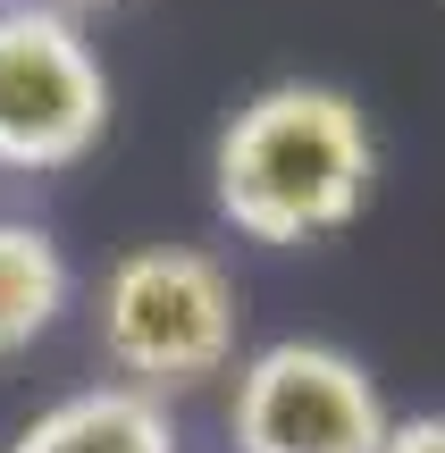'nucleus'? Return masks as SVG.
Wrapping results in <instances>:
<instances>
[{
    "mask_svg": "<svg viewBox=\"0 0 445 453\" xmlns=\"http://www.w3.org/2000/svg\"><path fill=\"white\" fill-rule=\"evenodd\" d=\"M379 194V134L345 84H261L211 143V202L244 243L345 235Z\"/></svg>",
    "mask_w": 445,
    "mask_h": 453,
    "instance_id": "obj_1",
    "label": "nucleus"
},
{
    "mask_svg": "<svg viewBox=\"0 0 445 453\" xmlns=\"http://www.w3.org/2000/svg\"><path fill=\"white\" fill-rule=\"evenodd\" d=\"M93 327H101L118 387H143L168 403V395L202 387L235 361L244 294H235V269L202 243H134L101 277Z\"/></svg>",
    "mask_w": 445,
    "mask_h": 453,
    "instance_id": "obj_2",
    "label": "nucleus"
},
{
    "mask_svg": "<svg viewBox=\"0 0 445 453\" xmlns=\"http://www.w3.org/2000/svg\"><path fill=\"white\" fill-rule=\"evenodd\" d=\"M110 127V76L76 17L42 0H0V168H76Z\"/></svg>",
    "mask_w": 445,
    "mask_h": 453,
    "instance_id": "obj_3",
    "label": "nucleus"
},
{
    "mask_svg": "<svg viewBox=\"0 0 445 453\" xmlns=\"http://www.w3.org/2000/svg\"><path fill=\"white\" fill-rule=\"evenodd\" d=\"M395 411H387L370 361H353L328 336H278L235 370L227 437L235 453H379Z\"/></svg>",
    "mask_w": 445,
    "mask_h": 453,
    "instance_id": "obj_4",
    "label": "nucleus"
},
{
    "mask_svg": "<svg viewBox=\"0 0 445 453\" xmlns=\"http://www.w3.org/2000/svg\"><path fill=\"white\" fill-rule=\"evenodd\" d=\"M9 453H177V420L143 387H76L17 428Z\"/></svg>",
    "mask_w": 445,
    "mask_h": 453,
    "instance_id": "obj_5",
    "label": "nucleus"
},
{
    "mask_svg": "<svg viewBox=\"0 0 445 453\" xmlns=\"http://www.w3.org/2000/svg\"><path fill=\"white\" fill-rule=\"evenodd\" d=\"M67 252L26 219H0V361H17L26 344L50 336V319L67 311Z\"/></svg>",
    "mask_w": 445,
    "mask_h": 453,
    "instance_id": "obj_6",
    "label": "nucleus"
},
{
    "mask_svg": "<svg viewBox=\"0 0 445 453\" xmlns=\"http://www.w3.org/2000/svg\"><path fill=\"white\" fill-rule=\"evenodd\" d=\"M379 453H445V411H395Z\"/></svg>",
    "mask_w": 445,
    "mask_h": 453,
    "instance_id": "obj_7",
    "label": "nucleus"
},
{
    "mask_svg": "<svg viewBox=\"0 0 445 453\" xmlns=\"http://www.w3.org/2000/svg\"><path fill=\"white\" fill-rule=\"evenodd\" d=\"M42 9H59V17H76V9H118V0H42Z\"/></svg>",
    "mask_w": 445,
    "mask_h": 453,
    "instance_id": "obj_8",
    "label": "nucleus"
}]
</instances>
